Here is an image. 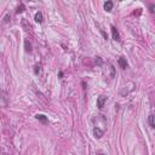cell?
<instances>
[{
	"label": "cell",
	"mask_w": 155,
	"mask_h": 155,
	"mask_svg": "<svg viewBox=\"0 0 155 155\" xmlns=\"http://www.w3.org/2000/svg\"><path fill=\"white\" fill-rule=\"evenodd\" d=\"M23 10H24V5H23V4H21V6H18V7H17V13L23 12Z\"/></svg>",
	"instance_id": "cell-10"
},
{
	"label": "cell",
	"mask_w": 155,
	"mask_h": 155,
	"mask_svg": "<svg viewBox=\"0 0 155 155\" xmlns=\"http://www.w3.org/2000/svg\"><path fill=\"white\" fill-rule=\"evenodd\" d=\"M99 155H103V154H99Z\"/></svg>",
	"instance_id": "cell-15"
},
{
	"label": "cell",
	"mask_w": 155,
	"mask_h": 155,
	"mask_svg": "<svg viewBox=\"0 0 155 155\" xmlns=\"http://www.w3.org/2000/svg\"><path fill=\"white\" fill-rule=\"evenodd\" d=\"M149 7H150V11L154 13V12H155V5H154V4H150V6H149Z\"/></svg>",
	"instance_id": "cell-11"
},
{
	"label": "cell",
	"mask_w": 155,
	"mask_h": 155,
	"mask_svg": "<svg viewBox=\"0 0 155 155\" xmlns=\"http://www.w3.org/2000/svg\"><path fill=\"white\" fill-rule=\"evenodd\" d=\"M112 33H113V38H114V40L119 41V40H120V34H119V31H118V29H116L115 27H112Z\"/></svg>",
	"instance_id": "cell-3"
},
{
	"label": "cell",
	"mask_w": 155,
	"mask_h": 155,
	"mask_svg": "<svg viewBox=\"0 0 155 155\" xmlns=\"http://www.w3.org/2000/svg\"><path fill=\"white\" fill-rule=\"evenodd\" d=\"M5 22H9V15H7V16L5 17Z\"/></svg>",
	"instance_id": "cell-14"
},
{
	"label": "cell",
	"mask_w": 155,
	"mask_h": 155,
	"mask_svg": "<svg viewBox=\"0 0 155 155\" xmlns=\"http://www.w3.org/2000/svg\"><path fill=\"white\" fill-rule=\"evenodd\" d=\"M119 65H120V68L125 69V68L127 67V62H126V60H125V58H120V60H119Z\"/></svg>",
	"instance_id": "cell-8"
},
{
	"label": "cell",
	"mask_w": 155,
	"mask_h": 155,
	"mask_svg": "<svg viewBox=\"0 0 155 155\" xmlns=\"http://www.w3.org/2000/svg\"><path fill=\"white\" fill-rule=\"evenodd\" d=\"M35 21L38 22V23H42V13L41 12H36L35 13Z\"/></svg>",
	"instance_id": "cell-5"
},
{
	"label": "cell",
	"mask_w": 155,
	"mask_h": 155,
	"mask_svg": "<svg viewBox=\"0 0 155 155\" xmlns=\"http://www.w3.org/2000/svg\"><path fill=\"white\" fill-rule=\"evenodd\" d=\"M97 62H98V64H101V63H102V61H101V58H99V57H97Z\"/></svg>",
	"instance_id": "cell-13"
},
{
	"label": "cell",
	"mask_w": 155,
	"mask_h": 155,
	"mask_svg": "<svg viewBox=\"0 0 155 155\" xmlns=\"http://www.w3.org/2000/svg\"><path fill=\"white\" fill-rule=\"evenodd\" d=\"M102 34H103V36H104V39L107 40V39H108V35H107V34H105V33H104V31H102Z\"/></svg>",
	"instance_id": "cell-12"
},
{
	"label": "cell",
	"mask_w": 155,
	"mask_h": 155,
	"mask_svg": "<svg viewBox=\"0 0 155 155\" xmlns=\"http://www.w3.org/2000/svg\"><path fill=\"white\" fill-rule=\"evenodd\" d=\"M148 121H149V125H150V127H152V128H155V118H154V115H149V119H148Z\"/></svg>",
	"instance_id": "cell-6"
},
{
	"label": "cell",
	"mask_w": 155,
	"mask_h": 155,
	"mask_svg": "<svg viewBox=\"0 0 155 155\" xmlns=\"http://www.w3.org/2000/svg\"><path fill=\"white\" fill-rule=\"evenodd\" d=\"M24 47H26V51H27V52H31V42H29L28 40L24 41Z\"/></svg>",
	"instance_id": "cell-9"
},
{
	"label": "cell",
	"mask_w": 155,
	"mask_h": 155,
	"mask_svg": "<svg viewBox=\"0 0 155 155\" xmlns=\"http://www.w3.org/2000/svg\"><path fill=\"white\" fill-rule=\"evenodd\" d=\"M103 133H104V131H103L102 128H99V127H94V128H93V134H94V137L101 138V137L103 136Z\"/></svg>",
	"instance_id": "cell-2"
},
{
	"label": "cell",
	"mask_w": 155,
	"mask_h": 155,
	"mask_svg": "<svg viewBox=\"0 0 155 155\" xmlns=\"http://www.w3.org/2000/svg\"><path fill=\"white\" fill-rule=\"evenodd\" d=\"M105 101H107V98H105L104 96H99V97L97 98V107H98L99 109H102V108L104 107V104H105Z\"/></svg>",
	"instance_id": "cell-1"
},
{
	"label": "cell",
	"mask_w": 155,
	"mask_h": 155,
	"mask_svg": "<svg viewBox=\"0 0 155 155\" xmlns=\"http://www.w3.org/2000/svg\"><path fill=\"white\" fill-rule=\"evenodd\" d=\"M38 120H40V121H42V123H47V118L45 116V115H42V114H38L36 116H35Z\"/></svg>",
	"instance_id": "cell-7"
},
{
	"label": "cell",
	"mask_w": 155,
	"mask_h": 155,
	"mask_svg": "<svg viewBox=\"0 0 155 155\" xmlns=\"http://www.w3.org/2000/svg\"><path fill=\"white\" fill-rule=\"evenodd\" d=\"M104 10H105V11H112V10H113V1H107V2H104Z\"/></svg>",
	"instance_id": "cell-4"
}]
</instances>
